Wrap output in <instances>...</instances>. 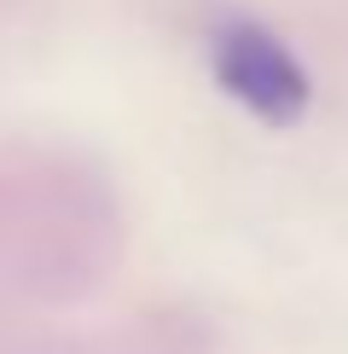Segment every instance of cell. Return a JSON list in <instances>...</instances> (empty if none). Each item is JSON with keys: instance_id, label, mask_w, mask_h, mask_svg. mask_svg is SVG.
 Wrapping results in <instances>:
<instances>
[{"instance_id": "cell-1", "label": "cell", "mask_w": 348, "mask_h": 354, "mask_svg": "<svg viewBox=\"0 0 348 354\" xmlns=\"http://www.w3.org/2000/svg\"><path fill=\"white\" fill-rule=\"evenodd\" d=\"M215 76L238 105H250L267 122H290L308 105V76L267 29L255 24H226L215 35Z\"/></svg>"}]
</instances>
